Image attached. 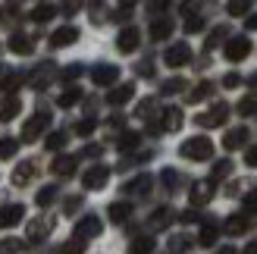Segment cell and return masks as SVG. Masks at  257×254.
<instances>
[{
  "instance_id": "46",
  "label": "cell",
  "mask_w": 257,
  "mask_h": 254,
  "mask_svg": "<svg viewBox=\"0 0 257 254\" xmlns=\"http://www.w3.org/2000/svg\"><path fill=\"white\" fill-rule=\"evenodd\" d=\"M63 145H66V132H50L47 135V148L50 151H60Z\"/></svg>"
},
{
  "instance_id": "39",
  "label": "cell",
  "mask_w": 257,
  "mask_h": 254,
  "mask_svg": "<svg viewBox=\"0 0 257 254\" xmlns=\"http://www.w3.org/2000/svg\"><path fill=\"white\" fill-rule=\"evenodd\" d=\"M229 173H232V163H229V160H216V163H213V176H210V179H213V182H216V179H226Z\"/></svg>"
},
{
  "instance_id": "27",
  "label": "cell",
  "mask_w": 257,
  "mask_h": 254,
  "mask_svg": "<svg viewBox=\"0 0 257 254\" xmlns=\"http://www.w3.org/2000/svg\"><path fill=\"white\" fill-rule=\"evenodd\" d=\"M128 217H132V204H125V201L110 204V220H113V223H125Z\"/></svg>"
},
{
  "instance_id": "13",
  "label": "cell",
  "mask_w": 257,
  "mask_h": 254,
  "mask_svg": "<svg viewBox=\"0 0 257 254\" xmlns=\"http://www.w3.org/2000/svg\"><path fill=\"white\" fill-rule=\"evenodd\" d=\"M35 173H38V167H35V160H22L16 170H13V185H29L32 179H35Z\"/></svg>"
},
{
  "instance_id": "21",
  "label": "cell",
  "mask_w": 257,
  "mask_h": 254,
  "mask_svg": "<svg viewBox=\"0 0 257 254\" xmlns=\"http://www.w3.org/2000/svg\"><path fill=\"white\" fill-rule=\"evenodd\" d=\"M173 35V19H154V25H151V38L154 41H166V38Z\"/></svg>"
},
{
  "instance_id": "44",
  "label": "cell",
  "mask_w": 257,
  "mask_h": 254,
  "mask_svg": "<svg viewBox=\"0 0 257 254\" xmlns=\"http://www.w3.org/2000/svg\"><path fill=\"white\" fill-rule=\"evenodd\" d=\"M204 29V19L198 16V13H188V19H185V32L188 35H195V32H201Z\"/></svg>"
},
{
  "instance_id": "40",
  "label": "cell",
  "mask_w": 257,
  "mask_h": 254,
  "mask_svg": "<svg viewBox=\"0 0 257 254\" xmlns=\"http://www.w3.org/2000/svg\"><path fill=\"white\" fill-rule=\"evenodd\" d=\"M82 72H85V66H82V63H72V66H66V69L60 72V79H63V82H75Z\"/></svg>"
},
{
  "instance_id": "8",
  "label": "cell",
  "mask_w": 257,
  "mask_h": 254,
  "mask_svg": "<svg viewBox=\"0 0 257 254\" xmlns=\"http://www.w3.org/2000/svg\"><path fill=\"white\" fill-rule=\"evenodd\" d=\"M110 179V167H91L85 176H82V185L88 188V192H97V188H104Z\"/></svg>"
},
{
  "instance_id": "38",
  "label": "cell",
  "mask_w": 257,
  "mask_h": 254,
  "mask_svg": "<svg viewBox=\"0 0 257 254\" xmlns=\"http://www.w3.org/2000/svg\"><path fill=\"white\" fill-rule=\"evenodd\" d=\"M185 88H188L185 79H179V75H176V79H166V82H163L160 91H163V94H179V91H185Z\"/></svg>"
},
{
  "instance_id": "63",
  "label": "cell",
  "mask_w": 257,
  "mask_h": 254,
  "mask_svg": "<svg viewBox=\"0 0 257 254\" xmlns=\"http://www.w3.org/2000/svg\"><path fill=\"white\" fill-rule=\"evenodd\" d=\"M248 85H251V88H257V72H254V75H251V79H248Z\"/></svg>"
},
{
  "instance_id": "33",
  "label": "cell",
  "mask_w": 257,
  "mask_h": 254,
  "mask_svg": "<svg viewBox=\"0 0 257 254\" xmlns=\"http://www.w3.org/2000/svg\"><path fill=\"white\" fill-rule=\"evenodd\" d=\"M213 94V85L210 82H201V85H195L191 88V94H188V100L191 104H198V100H204V97H210Z\"/></svg>"
},
{
  "instance_id": "49",
  "label": "cell",
  "mask_w": 257,
  "mask_h": 254,
  "mask_svg": "<svg viewBox=\"0 0 257 254\" xmlns=\"http://www.w3.org/2000/svg\"><path fill=\"white\" fill-rule=\"evenodd\" d=\"M245 213H257V188L245 195Z\"/></svg>"
},
{
  "instance_id": "48",
  "label": "cell",
  "mask_w": 257,
  "mask_h": 254,
  "mask_svg": "<svg viewBox=\"0 0 257 254\" xmlns=\"http://www.w3.org/2000/svg\"><path fill=\"white\" fill-rule=\"evenodd\" d=\"M160 179H163V185H166V188H176L179 182H182V179H179V173H176V170H163V176H160Z\"/></svg>"
},
{
  "instance_id": "37",
  "label": "cell",
  "mask_w": 257,
  "mask_h": 254,
  "mask_svg": "<svg viewBox=\"0 0 257 254\" xmlns=\"http://www.w3.org/2000/svg\"><path fill=\"white\" fill-rule=\"evenodd\" d=\"M16 88V75L10 66H0V91H13Z\"/></svg>"
},
{
  "instance_id": "35",
  "label": "cell",
  "mask_w": 257,
  "mask_h": 254,
  "mask_svg": "<svg viewBox=\"0 0 257 254\" xmlns=\"http://www.w3.org/2000/svg\"><path fill=\"white\" fill-rule=\"evenodd\" d=\"M154 113H157V100L148 97V100H141V104H138V113H135V116H141V119H154Z\"/></svg>"
},
{
  "instance_id": "56",
  "label": "cell",
  "mask_w": 257,
  "mask_h": 254,
  "mask_svg": "<svg viewBox=\"0 0 257 254\" xmlns=\"http://www.w3.org/2000/svg\"><path fill=\"white\" fill-rule=\"evenodd\" d=\"M79 207H82V198H69L66 201V213H75Z\"/></svg>"
},
{
  "instance_id": "12",
  "label": "cell",
  "mask_w": 257,
  "mask_h": 254,
  "mask_svg": "<svg viewBox=\"0 0 257 254\" xmlns=\"http://www.w3.org/2000/svg\"><path fill=\"white\" fill-rule=\"evenodd\" d=\"M75 41H79V29H75V25H63V29H57L50 35V44L54 47H69Z\"/></svg>"
},
{
  "instance_id": "31",
  "label": "cell",
  "mask_w": 257,
  "mask_h": 254,
  "mask_svg": "<svg viewBox=\"0 0 257 254\" xmlns=\"http://www.w3.org/2000/svg\"><path fill=\"white\" fill-rule=\"evenodd\" d=\"M16 151H19V142L16 138H0V160H10V157H16Z\"/></svg>"
},
{
  "instance_id": "11",
  "label": "cell",
  "mask_w": 257,
  "mask_h": 254,
  "mask_svg": "<svg viewBox=\"0 0 257 254\" xmlns=\"http://www.w3.org/2000/svg\"><path fill=\"white\" fill-rule=\"evenodd\" d=\"M22 217H25V207H22V204H4V207H0V229L16 226Z\"/></svg>"
},
{
  "instance_id": "18",
  "label": "cell",
  "mask_w": 257,
  "mask_h": 254,
  "mask_svg": "<svg viewBox=\"0 0 257 254\" xmlns=\"http://www.w3.org/2000/svg\"><path fill=\"white\" fill-rule=\"evenodd\" d=\"M210 198H213V179H210V182H195V185H191V204H195V207L207 204Z\"/></svg>"
},
{
  "instance_id": "26",
  "label": "cell",
  "mask_w": 257,
  "mask_h": 254,
  "mask_svg": "<svg viewBox=\"0 0 257 254\" xmlns=\"http://www.w3.org/2000/svg\"><path fill=\"white\" fill-rule=\"evenodd\" d=\"M50 170H54L57 176H63V179H69V176L75 173V157H57Z\"/></svg>"
},
{
  "instance_id": "4",
  "label": "cell",
  "mask_w": 257,
  "mask_h": 254,
  "mask_svg": "<svg viewBox=\"0 0 257 254\" xmlns=\"http://www.w3.org/2000/svg\"><path fill=\"white\" fill-rule=\"evenodd\" d=\"M226 119H229V104H223V100H220V104H213L207 113H201L198 125H204V129H216V125H223Z\"/></svg>"
},
{
  "instance_id": "6",
  "label": "cell",
  "mask_w": 257,
  "mask_h": 254,
  "mask_svg": "<svg viewBox=\"0 0 257 254\" xmlns=\"http://www.w3.org/2000/svg\"><path fill=\"white\" fill-rule=\"evenodd\" d=\"M188 60H191V47H188L185 41L166 47V54H163V63H166V66H185Z\"/></svg>"
},
{
  "instance_id": "57",
  "label": "cell",
  "mask_w": 257,
  "mask_h": 254,
  "mask_svg": "<svg viewBox=\"0 0 257 254\" xmlns=\"http://www.w3.org/2000/svg\"><path fill=\"white\" fill-rule=\"evenodd\" d=\"M138 72H141V75H154V66H151V60H145V63H141V66H138Z\"/></svg>"
},
{
  "instance_id": "20",
  "label": "cell",
  "mask_w": 257,
  "mask_h": 254,
  "mask_svg": "<svg viewBox=\"0 0 257 254\" xmlns=\"http://www.w3.org/2000/svg\"><path fill=\"white\" fill-rule=\"evenodd\" d=\"M10 50H13V54H19V57H29L32 50H35V44H32V38H29V35L16 32V35L10 38Z\"/></svg>"
},
{
  "instance_id": "22",
  "label": "cell",
  "mask_w": 257,
  "mask_h": 254,
  "mask_svg": "<svg viewBox=\"0 0 257 254\" xmlns=\"http://www.w3.org/2000/svg\"><path fill=\"white\" fill-rule=\"evenodd\" d=\"M50 79H54V63H41V66L35 69V75H32V85L35 88H47Z\"/></svg>"
},
{
  "instance_id": "47",
  "label": "cell",
  "mask_w": 257,
  "mask_h": 254,
  "mask_svg": "<svg viewBox=\"0 0 257 254\" xmlns=\"http://www.w3.org/2000/svg\"><path fill=\"white\" fill-rule=\"evenodd\" d=\"M238 113H241V116L257 113V97H241V100H238Z\"/></svg>"
},
{
  "instance_id": "52",
  "label": "cell",
  "mask_w": 257,
  "mask_h": 254,
  "mask_svg": "<svg viewBox=\"0 0 257 254\" xmlns=\"http://www.w3.org/2000/svg\"><path fill=\"white\" fill-rule=\"evenodd\" d=\"M179 220L188 226V223H198V220H201V213H198V210H185V213H179Z\"/></svg>"
},
{
  "instance_id": "43",
  "label": "cell",
  "mask_w": 257,
  "mask_h": 254,
  "mask_svg": "<svg viewBox=\"0 0 257 254\" xmlns=\"http://www.w3.org/2000/svg\"><path fill=\"white\" fill-rule=\"evenodd\" d=\"M85 251V238H72V242H66L57 254H82Z\"/></svg>"
},
{
  "instance_id": "7",
  "label": "cell",
  "mask_w": 257,
  "mask_h": 254,
  "mask_svg": "<svg viewBox=\"0 0 257 254\" xmlns=\"http://www.w3.org/2000/svg\"><path fill=\"white\" fill-rule=\"evenodd\" d=\"M116 79H119V66H113V63H97V66L91 69V82L100 85V88H104V85H113Z\"/></svg>"
},
{
  "instance_id": "58",
  "label": "cell",
  "mask_w": 257,
  "mask_h": 254,
  "mask_svg": "<svg viewBox=\"0 0 257 254\" xmlns=\"http://www.w3.org/2000/svg\"><path fill=\"white\" fill-rule=\"evenodd\" d=\"M82 154H85V157H100V148H97V145H91V148H85Z\"/></svg>"
},
{
  "instance_id": "2",
  "label": "cell",
  "mask_w": 257,
  "mask_h": 254,
  "mask_svg": "<svg viewBox=\"0 0 257 254\" xmlns=\"http://www.w3.org/2000/svg\"><path fill=\"white\" fill-rule=\"evenodd\" d=\"M47 129H50V113L41 110V113H35V116L22 125V142H38Z\"/></svg>"
},
{
  "instance_id": "51",
  "label": "cell",
  "mask_w": 257,
  "mask_h": 254,
  "mask_svg": "<svg viewBox=\"0 0 257 254\" xmlns=\"http://www.w3.org/2000/svg\"><path fill=\"white\" fill-rule=\"evenodd\" d=\"M188 245H191V238H185V235H176L173 242H170V248H173V251H185Z\"/></svg>"
},
{
  "instance_id": "25",
  "label": "cell",
  "mask_w": 257,
  "mask_h": 254,
  "mask_svg": "<svg viewBox=\"0 0 257 254\" xmlns=\"http://www.w3.org/2000/svg\"><path fill=\"white\" fill-rule=\"evenodd\" d=\"M173 223V210L170 207H157V210H154V217H151V229H166V226H170Z\"/></svg>"
},
{
  "instance_id": "42",
  "label": "cell",
  "mask_w": 257,
  "mask_h": 254,
  "mask_svg": "<svg viewBox=\"0 0 257 254\" xmlns=\"http://www.w3.org/2000/svg\"><path fill=\"white\" fill-rule=\"evenodd\" d=\"M226 35H229V29H226V25H216V29L210 32V38H207V50H213V47L220 44V41H223Z\"/></svg>"
},
{
  "instance_id": "30",
  "label": "cell",
  "mask_w": 257,
  "mask_h": 254,
  "mask_svg": "<svg viewBox=\"0 0 257 254\" xmlns=\"http://www.w3.org/2000/svg\"><path fill=\"white\" fill-rule=\"evenodd\" d=\"M79 100H82V91H79V88H66V91H63V94L57 97V104H60L63 110H66V107H75Z\"/></svg>"
},
{
  "instance_id": "24",
  "label": "cell",
  "mask_w": 257,
  "mask_h": 254,
  "mask_svg": "<svg viewBox=\"0 0 257 254\" xmlns=\"http://www.w3.org/2000/svg\"><path fill=\"white\" fill-rule=\"evenodd\" d=\"M151 185H154V179H151L148 173H141L138 179H132V182L125 185V192H128V195H148V192H151Z\"/></svg>"
},
{
  "instance_id": "23",
  "label": "cell",
  "mask_w": 257,
  "mask_h": 254,
  "mask_svg": "<svg viewBox=\"0 0 257 254\" xmlns=\"http://www.w3.org/2000/svg\"><path fill=\"white\" fill-rule=\"evenodd\" d=\"M216 235H220V226H216L213 220H204V229H201V235H198V245H204V248H213Z\"/></svg>"
},
{
  "instance_id": "29",
  "label": "cell",
  "mask_w": 257,
  "mask_h": 254,
  "mask_svg": "<svg viewBox=\"0 0 257 254\" xmlns=\"http://www.w3.org/2000/svg\"><path fill=\"white\" fill-rule=\"evenodd\" d=\"M254 4H257V0H229V4H226V13H229V16H245Z\"/></svg>"
},
{
  "instance_id": "62",
  "label": "cell",
  "mask_w": 257,
  "mask_h": 254,
  "mask_svg": "<svg viewBox=\"0 0 257 254\" xmlns=\"http://www.w3.org/2000/svg\"><path fill=\"white\" fill-rule=\"evenodd\" d=\"M216 254H235V248H220Z\"/></svg>"
},
{
  "instance_id": "50",
  "label": "cell",
  "mask_w": 257,
  "mask_h": 254,
  "mask_svg": "<svg viewBox=\"0 0 257 254\" xmlns=\"http://www.w3.org/2000/svg\"><path fill=\"white\" fill-rule=\"evenodd\" d=\"M166 7H173V0H148V10L151 13H163Z\"/></svg>"
},
{
  "instance_id": "60",
  "label": "cell",
  "mask_w": 257,
  "mask_h": 254,
  "mask_svg": "<svg viewBox=\"0 0 257 254\" xmlns=\"http://www.w3.org/2000/svg\"><path fill=\"white\" fill-rule=\"evenodd\" d=\"M241 254H257V238H254L251 245H245V251H241Z\"/></svg>"
},
{
  "instance_id": "14",
  "label": "cell",
  "mask_w": 257,
  "mask_h": 254,
  "mask_svg": "<svg viewBox=\"0 0 257 254\" xmlns=\"http://www.w3.org/2000/svg\"><path fill=\"white\" fill-rule=\"evenodd\" d=\"M248 138H251V132L245 129V125H238V129L226 132L223 145H226V151H238V148H245V145H248Z\"/></svg>"
},
{
  "instance_id": "59",
  "label": "cell",
  "mask_w": 257,
  "mask_h": 254,
  "mask_svg": "<svg viewBox=\"0 0 257 254\" xmlns=\"http://www.w3.org/2000/svg\"><path fill=\"white\" fill-rule=\"evenodd\" d=\"M245 25H248V32H257V13H251V16H248V22H245Z\"/></svg>"
},
{
  "instance_id": "55",
  "label": "cell",
  "mask_w": 257,
  "mask_h": 254,
  "mask_svg": "<svg viewBox=\"0 0 257 254\" xmlns=\"http://www.w3.org/2000/svg\"><path fill=\"white\" fill-rule=\"evenodd\" d=\"M63 13H66V16L79 13V0H63Z\"/></svg>"
},
{
  "instance_id": "17",
  "label": "cell",
  "mask_w": 257,
  "mask_h": 254,
  "mask_svg": "<svg viewBox=\"0 0 257 254\" xmlns=\"http://www.w3.org/2000/svg\"><path fill=\"white\" fill-rule=\"evenodd\" d=\"M248 226H251V213H232V217L226 220L223 229L229 235H241V232H248Z\"/></svg>"
},
{
  "instance_id": "32",
  "label": "cell",
  "mask_w": 257,
  "mask_h": 254,
  "mask_svg": "<svg viewBox=\"0 0 257 254\" xmlns=\"http://www.w3.org/2000/svg\"><path fill=\"white\" fill-rule=\"evenodd\" d=\"M54 7H50V4H38L35 10H32V22H50V19H54Z\"/></svg>"
},
{
  "instance_id": "54",
  "label": "cell",
  "mask_w": 257,
  "mask_h": 254,
  "mask_svg": "<svg viewBox=\"0 0 257 254\" xmlns=\"http://www.w3.org/2000/svg\"><path fill=\"white\" fill-rule=\"evenodd\" d=\"M245 167H257V145L248 148V154H245Z\"/></svg>"
},
{
  "instance_id": "19",
  "label": "cell",
  "mask_w": 257,
  "mask_h": 254,
  "mask_svg": "<svg viewBox=\"0 0 257 254\" xmlns=\"http://www.w3.org/2000/svg\"><path fill=\"white\" fill-rule=\"evenodd\" d=\"M132 94H135V85L125 82V85H116V88H113V91L107 94V100H110L113 107H122V104H128V100H132Z\"/></svg>"
},
{
  "instance_id": "45",
  "label": "cell",
  "mask_w": 257,
  "mask_h": 254,
  "mask_svg": "<svg viewBox=\"0 0 257 254\" xmlns=\"http://www.w3.org/2000/svg\"><path fill=\"white\" fill-rule=\"evenodd\" d=\"M94 129H97V119H94V116H88V119H82L79 125H75V135H82V138H85V135H91Z\"/></svg>"
},
{
  "instance_id": "1",
  "label": "cell",
  "mask_w": 257,
  "mask_h": 254,
  "mask_svg": "<svg viewBox=\"0 0 257 254\" xmlns=\"http://www.w3.org/2000/svg\"><path fill=\"white\" fill-rule=\"evenodd\" d=\"M179 154L185 160H210L213 157V142L207 135H195V138H188V142H182Z\"/></svg>"
},
{
  "instance_id": "16",
  "label": "cell",
  "mask_w": 257,
  "mask_h": 254,
  "mask_svg": "<svg viewBox=\"0 0 257 254\" xmlns=\"http://www.w3.org/2000/svg\"><path fill=\"white\" fill-rule=\"evenodd\" d=\"M19 110H22V100L16 94H7L0 100V122H10L13 116H19Z\"/></svg>"
},
{
  "instance_id": "61",
  "label": "cell",
  "mask_w": 257,
  "mask_h": 254,
  "mask_svg": "<svg viewBox=\"0 0 257 254\" xmlns=\"http://www.w3.org/2000/svg\"><path fill=\"white\" fill-rule=\"evenodd\" d=\"M135 4H138V0H119V7H128V10H132Z\"/></svg>"
},
{
  "instance_id": "3",
  "label": "cell",
  "mask_w": 257,
  "mask_h": 254,
  "mask_svg": "<svg viewBox=\"0 0 257 254\" xmlns=\"http://www.w3.org/2000/svg\"><path fill=\"white\" fill-rule=\"evenodd\" d=\"M160 116H163L160 122H154V125H151V132H154V135H157V132H179V129H182V110H179V107L163 110Z\"/></svg>"
},
{
  "instance_id": "34",
  "label": "cell",
  "mask_w": 257,
  "mask_h": 254,
  "mask_svg": "<svg viewBox=\"0 0 257 254\" xmlns=\"http://www.w3.org/2000/svg\"><path fill=\"white\" fill-rule=\"evenodd\" d=\"M116 145H119V151H135V148L141 145V135H138V132H122Z\"/></svg>"
},
{
  "instance_id": "28",
  "label": "cell",
  "mask_w": 257,
  "mask_h": 254,
  "mask_svg": "<svg viewBox=\"0 0 257 254\" xmlns=\"http://www.w3.org/2000/svg\"><path fill=\"white\" fill-rule=\"evenodd\" d=\"M151 251H154L151 235H138V238H132V245H128V254H151Z\"/></svg>"
},
{
  "instance_id": "10",
  "label": "cell",
  "mask_w": 257,
  "mask_h": 254,
  "mask_svg": "<svg viewBox=\"0 0 257 254\" xmlns=\"http://www.w3.org/2000/svg\"><path fill=\"white\" fill-rule=\"evenodd\" d=\"M138 44H141V32L135 29V25L122 29V32H119V38H116V47L122 50V54H132V50H138Z\"/></svg>"
},
{
  "instance_id": "15",
  "label": "cell",
  "mask_w": 257,
  "mask_h": 254,
  "mask_svg": "<svg viewBox=\"0 0 257 254\" xmlns=\"http://www.w3.org/2000/svg\"><path fill=\"white\" fill-rule=\"evenodd\" d=\"M50 229H54V220H47V217L32 220L29 223V238H32V242H44V238L50 235Z\"/></svg>"
},
{
  "instance_id": "53",
  "label": "cell",
  "mask_w": 257,
  "mask_h": 254,
  "mask_svg": "<svg viewBox=\"0 0 257 254\" xmlns=\"http://www.w3.org/2000/svg\"><path fill=\"white\" fill-rule=\"evenodd\" d=\"M223 85H226V88H238V85H241V75H238V72H229L226 79H223Z\"/></svg>"
},
{
  "instance_id": "9",
  "label": "cell",
  "mask_w": 257,
  "mask_h": 254,
  "mask_svg": "<svg viewBox=\"0 0 257 254\" xmlns=\"http://www.w3.org/2000/svg\"><path fill=\"white\" fill-rule=\"evenodd\" d=\"M100 232H104V223L97 217H82L75 223V238H97Z\"/></svg>"
},
{
  "instance_id": "36",
  "label": "cell",
  "mask_w": 257,
  "mask_h": 254,
  "mask_svg": "<svg viewBox=\"0 0 257 254\" xmlns=\"http://www.w3.org/2000/svg\"><path fill=\"white\" fill-rule=\"evenodd\" d=\"M35 201H38V207L54 204V201H57V188H54V185H44L41 192H38V198H35Z\"/></svg>"
},
{
  "instance_id": "41",
  "label": "cell",
  "mask_w": 257,
  "mask_h": 254,
  "mask_svg": "<svg viewBox=\"0 0 257 254\" xmlns=\"http://www.w3.org/2000/svg\"><path fill=\"white\" fill-rule=\"evenodd\" d=\"M22 242L19 238H0V254H19Z\"/></svg>"
},
{
  "instance_id": "5",
  "label": "cell",
  "mask_w": 257,
  "mask_h": 254,
  "mask_svg": "<svg viewBox=\"0 0 257 254\" xmlns=\"http://www.w3.org/2000/svg\"><path fill=\"white\" fill-rule=\"evenodd\" d=\"M248 54H251L248 35H238V38H229V41H226V60H229V63H241Z\"/></svg>"
}]
</instances>
